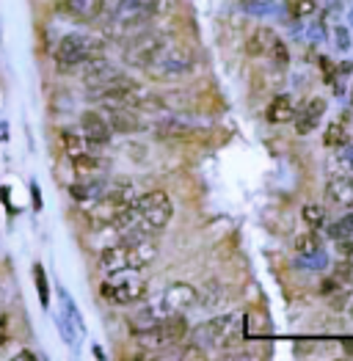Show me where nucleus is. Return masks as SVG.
<instances>
[{"label":"nucleus","instance_id":"bb28decb","mask_svg":"<svg viewBox=\"0 0 353 361\" xmlns=\"http://www.w3.org/2000/svg\"><path fill=\"white\" fill-rule=\"evenodd\" d=\"M334 276H337V281H353V262L351 259H345V257H342V262H337V265H334Z\"/></svg>","mask_w":353,"mask_h":361},{"label":"nucleus","instance_id":"9d476101","mask_svg":"<svg viewBox=\"0 0 353 361\" xmlns=\"http://www.w3.org/2000/svg\"><path fill=\"white\" fill-rule=\"evenodd\" d=\"M232 317H235V314H224V317L207 320L205 326H199V329L193 331V345H196V348H215V345H224V336L229 331Z\"/></svg>","mask_w":353,"mask_h":361},{"label":"nucleus","instance_id":"2eb2a0df","mask_svg":"<svg viewBox=\"0 0 353 361\" xmlns=\"http://www.w3.org/2000/svg\"><path fill=\"white\" fill-rule=\"evenodd\" d=\"M325 196L328 202L340 204V207H353V174H337L325 185Z\"/></svg>","mask_w":353,"mask_h":361},{"label":"nucleus","instance_id":"c756f323","mask_svg":"<svg viewBox=\"0 0 353 361\" xmlns=\"http://www.w3.org/2000/svg\"><path fill=\"white\" fill-rule=\"evenodd\" d=\"M331 306H334V309H345V306H348V293H337Z\"/></svg>","mask_w":353,"mask_h":361},{"label":"nucleus","instance_id":"a211bd4d","mask_svg":"<svg viewBox=\"0 0 353 361\" xmlns=\"http://www.w3.org/2000/svg\"><path fill=\"white\" fill-rule=\"evenodd\" d=\"M100 268L105 273H114L127 268V254H124V243H116V245H108L102 254H100Z\"/></svg>","mask_w":353,"mask_h":361},{"label":"nucleus","instance_id":"f3484780","mask_svg":"<svg viewBox=\"0 0 353 361\" xmlns=\"http://www.w3.org/2000/svg\"><path fill=\"white\" fill-rule=\"evenodd\" d=\"M293 116H295L293 97L290 94L273 97V102L268 105V121L270 124H287V121H293Z\"/></svg>","mask_w":353,"mask_h":361},{"label":"nucleus","instance_id":"cd10ccee","mask_svg":"<svg viewBox=\"0 0 353 361\" xmlns=\"http://www.w3.org/2000/svg\"><path fill=\"white\" fill-rule=\"evenodd\" d=\"M337 248H340V254H342L345 259H351L353 257V240L351 238H340V240H337Z\"/></svg>","mask_w":353,"mask_h":361},{"label":"nucleus","instance_id":"72a5a7b5","mask_svg":"<svg viewBox=\"0 0 353 361\" xmlns=\"http://www.w3.org/2000/svg\"><path fill=\"white\" fill-rule=\"evenodd\" d=\"M340 72H342V75H351V72H353V63H342V66H340Z\"/></svg>","mask_w":353,"mask_h":361},{"label":"nucleus","instance_id":"0eeeda50","mask_svg":"<svg viewBox=\"0 0 353 361\" xmlns=\"http://www.w3.org/2000/svg\"><path fill=\"white\" fill-rule=\"evenodd\" d=\"M169 44V39L163 33H152V30H138L136 36H130L127 47H124V61L130 66L147 69L152 61L157 59V53Z\"/></svg>","mask_w":353,"mask_h":361},{"label":"nucleus","instance_id":"6e6552de","mask_svg":"<svg viewBox=\"0 0 353 361\" xmlns=\"http://www.w3.org/2000/svg\"><path fill=\"white\" fill-rule=\"evenodd\" d=\"M80 66H83V83H86V89L91 91V94L108 89L111 83H116L119 78H124L116 63H111V61L102 59V56L86 61V63H80Z\"/></svg>","mask_w":353,"mask_h":361},{"label":"nucleus","instance_id":"473e14b6","mask_svg":"<svg viewBox=\"0 0 353 361\" xmlns=\"http://www.w3.org/2000/svg\"><path fill=\"white\" fill-rule=\"evenodd\" d=\"M14 359H17V361H36V356H33L30 350H20V353H17Z\"/></svg>","mask_w":353,"mask_h":361},{"label":"nucleus","instance_id":"aec40b11","mask_svg":"<svg viewBox=\"0 0 353 361\" xmlns=\"http://www.w3.org/2000/svg\"><path fill=\"white\" fill-rule=\"evenodd\" d=\"M295 248H298L301 257H318V254H323V243L315 235V229H309L306 235H301V238L295 240Z\"/></svg>","mask_w":353,"mask_h":361},{"label":"nucleus","instance_id":"393cba45","mask_svg":"<svg viewBox=\"0 0 353 361\" xmlns=\"http://www.w3.org/2000/svg\"><path fill=\"white\" fill-rule=\"evenodd\" d=\"M285 6L293 17H312L315 14V0H285Z\"/></svg>","mask_w":353,"mask_h":361},{"label":"nucleus","instance_id":"ddd939ff","mask_svg":"<svg viewBox=\"0 0 353 361\" xmlns=\"http://www.w3.org/2000/svg\"><path fill=\"white\" fill-rule=\"evenodd\" d=\"M80 133L86 135L94 147H105V144L111 141V127H108L105 116L97 114V111L83 114V119H80Z\"/></svg>","mask_w":353,"mask_h":361},{"label":"nucleus","instance_id":"f704fd0d","mask_svg":"<svg viewBox=\"0 0 353 361\" xmlns=\"http://www.w3.org/2000/svg\"><path fill=\"white\" fill-rule=\"evenodd\" d=\"M351 105H353V91H351Z\"/></svg>","mask_w":353,"mask_h":361},{"label":"nucleus","instance_id":"f8f14e48","mask_svg":"<svg viewBox=\"0 0 353 361\" xmlns=\"http://www.w3.org/2000/svg\"><path fill=\"white\" fill-rule=\"evenodd\" d=\"M59 11L69 20L91 23L100 14H105V0H64V3H59Z\"/></svg>","mask_w":353,"mask_h":361},{"label":"nucleus","instance_id":"9b49d317","mask_svg":"<svg viewBox=\"0 0 353 361\" xmlns=\"http://www.w3.org/2000/svg\"><path fill=\"white\" fill-rule=\"evenodd\" d=\"M102 116H105V121H108L111 133H138V130H144V121L136 116L133 108L102 105Z\"/></svg>","mask_w":353,"mask_h":361},{"label":"nucleus","instance_id":"dca6fc26","mask_svg":"<svg viewBox=\"0 0 353 361\" xmlns=\"http://www.w3.org/2000/svg\"><path fill=\"white\" fill-rule=\"evenodd\" d=\"M325 111V99H321V97H315L301 114H298V119H295V133L298 135H306V133H312L315 127H318V121H321V116H323Z\"/></svg>","mask_w":353,"mask_h":361},{"label":"nucleus","instance_id":"5701e85b","mask_svg":"<svg viewBox=\"0 0 353 361\" xmlns=\"http://www.w3.org/2000/svg\"><path fill=\"white\" fill-rule=\"evenodd\" d=\"M33 281H36V290H39V303L47 309L50 306V290H47V279H44V268L36 262L33 265Z\"/></svg>","mask_w":353,"mask_h":361},{"label":"nucleus","instance_id":"7ed1b4c3","mask_svg":"<svg viewBox=\"0 0 353 361\" xmlns=\"http://www.w3.org/2000/svg\"><path fill=\"white\" fill-rule=\"evenodd\" d=\"M105 53V39L91 33H66L56 44V61L64 69L80 66L91 59H100Z\"/></svg>","mask_w":353,"mask_h":361},{"label":"nucleus","instance_id":"1a4fd4ad","mask_svg":"<svg viewBox=\"0 0 353 361\" xmlns=\"http://www.w3.org/2000/svg\"><path fill=\"white\" fill-rule=\"evenodd\" d=\"M199 301V293L193 284H185V281H176V284H169L166 293H163V301L160 306L166 312H188L191 306H196Z\"/></svg>","mask_w":353,"mask_h":361},{"label":"nucleus","instance_id":"c85d7f7f","mask_svg":"<svg viewBox=\"0 0 353 361\" xmlns=\"http://www.w3.org/2000/svg\"><path fill=\"white\" fill-rule=\"evenodd\" d=\"M11 336V329H8V314H0V348L8 342Z\"/></svg>","mask_w":353,"mask_h":361},{"label":"nucleus","instance_id":"412c9836","mask_svg":"<svg viewBox=\"0 0 353 361\" xmlns=\"http://www.w3.org/2000/svg\"><path fill=\"white\" fill-rule=\"evenodd\" d=\"M270 42H273V33L268 28H260V30H254V36L249 39L246 50H249V56H268Z\"/></svg>","mask_w":353,"mask_h":361},{"label":"nucleus","instance_id":"c9c22d12","mask_svg":"<svg viewBox=\"0 0 353 361\" xmlns=\"http://www.w3.org/2000/svg\"><path fill=\"white\" fill-rule=\"evenodd\" d=\"M351 314H353V301H351Z\"/></svg>","mask_w":353,"mask_h":361},{"label":"nucleus","instance_id":"7c9ffc66","mask_svg":"<svg viewBox=\"0 0 353 361\" xmlns=\"http://www.w3.org/2000/svg\"><path fill=\"white\" fill-rule=\"evenodd\" d=\"M337 42H340V47L345 50V47H348V30H345V28H337Z\"/></svg>","mask_w":353,"mask_h":361},{"label":"nucleus","instance_id":"b1692460","mask_svg":"<svg viewBox=\"0 0 353 361\" xmlns=\"http://www.w3.org/2000/svg\"><path fill=\"white\" fill-rule=\"evenodd\" d=\"M268 56L273 59L276 66H287V63H290V53H287L285 42H282V39H276V36H273V42H270V47H268Z\"/></svg>","mask_w":353,"mask_h":361},{"label":"nucleus","instance_id":"2f4dec72","mask_svg":"<svg viewBox=\"0 0 353 361\" xmlns=\"http://www.w3.org/2000/svg\"><path fill=\"white\" fill-rule=\"evenodd\" d=\"M30 196L36 199V207H42V196H39V185L36 182H30Z\"/></svg>","mask_w":353,"mask_h":361},{"label":"nucleus","instance_id":"f03ea898","mask_svg":"<svg viewBox=\"0 0 353 361\" xmlns=\"http://www.w3.org/2000/svg\"><path fill=\"white\" fill-rule=\"evenodd\" d=\"M102 298L114 306H133L147 295V279L136 268H121L105 276L102 287H100Z\"/></svg>","mask_w":353,"mask_h":361},{"label":"nucleus","instance_id":"39448f33","mask_svg":"<svg viewBox=\"0 0 353 361\" xmlns=\"http://www.w3.org/2000/svg\"><path fill=\"white\" fill-rule=\"evenodd\" d=\"M138 345H144L149 350H160V348H169L176 345L185 334H188V320H185V312H169L163 314L155 326H149L144 331H133Z\"/></svg>","mask_w":353,"mask_h":361},{"label":"nucleus","instance_id":"f257e3e1","mask_svg":"<svg viewBox=\"0 0 353 361\" xmlns=\"http://www.w3.org/2000/svg\"><path fill=\"white\" fill-rule=\"evenodd\" d=\"M105 33L111 39H130L152 23L157 14V0H114L111 6L105 0Z\"/></svg>","mask_w":353,"mask_h":361},{"label":"nucleus","instance_id":"4be33fe9","mask_svg":"<svg viewBox=\"0 0 353 361\" xmlns=\"http://www.w3.org/2000/svg\"><path fill=\"white\" fill-rule=\"evenodd\" d=\"M301 218H304V224H306L309 229H321L325 224V210L321 204H306V207L301 210Z\"/></svg>","mask_w":353,"mask_h":361},{"label":"nucleus","instance_id":"6ab92c4d","mask_svg":"<svg viewBox=\"0 0 353 361\" xmlns=\"http://www.w3.org/2000/svg\"><path fill=\"white\" fill-rule=\"evenodd\" d=\"M323 144L328 149H345V147H348V130H345L340 121H331V124L325 127Z\"/></svg>","mask_w":353,"mask_h":361},{"label":"nucleus","instance_id":"423d86ee","mask_svg":"<svg viewBox=\"0 0 353 361\" xmlns=\"http://www.w3.org/2000/svg\"><path fill=\"white\" fill-rule=\"evenodd\" d=\"M193 69V53L185 50V47H176V44H166L157 59L147 66V72L157 80H174V78H182Z\"/></svg>","mask_w":353,"mask_h":361},{"label":"nucleus","instance_id":"4468645a","mask_svg":"<svg viewBox=\"0 0 353 361\" xmlns=\"http://www.w3.org/2000/svg\"><path fill=\"white\" fill-rule=\"evenodd\" d=\"M105 185H108V182L91 174V177H80V180L69 188V193H72V199H75V202H80V204L91 207V204L105 193Z\"/></svg>","mask_w":353,"mask_h":361},{"label":"nucleus","instance_id":"a878e982","mask_svg":"<svg viewBox=\"0 0 353 361\" xmlns=\"http://www.w3.org/2000/svg\"><path fill=\"white\" fill-rule=\"evenodd\" d=\"M351 232H353V215H351V218H345V221H337V224H331V226H328V235H331L334 240L348 238Z\"/></svg>","mask_w":353,"mask_h":361},{"label":"nucleus","instance_id":"20e7f679","mask_svg":"<svg viewBox=\"0 0 353 361\" xmlns=\"http://www.w3.org/2000/svg\"><path fill=\"white\" fill-rule=\"evenodd\" d=\"M136 218H138V226L155 235L160 229H166V224L172 221L174 215V204L172 199L163 193V190H149L144 196H136Z\"/></svg>","mask_w":353,"mask_h":361}]
</instances>
